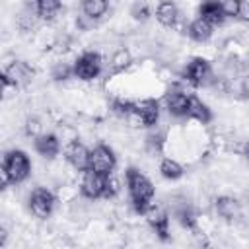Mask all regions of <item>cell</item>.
I'll return each instance as SVG.
<instances>
[{"mask_svg":"<svg viewBox=\"0 0 249 249\" xmlns=\"http://www.w3.org/2000/svg\"><path fill=\"white\" fill-rule=\"evenodd\" d=\"M128 196H130V206L136 214H144L148 206L152 204L154 198V183L136 167H128L124 173Z\"/></svg>","mask_w":249,"mask_h":249,"instance_id":"obj_1","label":"cell"},{"mask_svg":"<svg viewBox=\"0 0 249 249\" xmlns=\"http://www.w3.org/2000/svg\"><path fill=\"white\" fill-rule=\"evenodd\" d=\"M2 175H4V187L25 181L31 175L29 156L23 150H10L2 163Z\"/></svg>","mask_w":249,"mask_h":249,"instance_id":"obj_2","label":"cell"},{"mask_svg":"<svg viewBox=\"0 0 249 249\" xmlns=\"http://www.w3.org/2000/svg\"><path fill=\"white\" fill-rule=\"evenodd\" d=\"M214 68L212 64L202 58V56H195L187 62L185 70H183V78L187 84L195 86V88H200V86H210L212 80H214Z\"/></svg>","mask_w":249,"mask_h":249,"instance_id":"obj_3","label":"cell"},{"mask_svg":"<svg viewBox=\"0 0 249 249\" xmlns=\"http://www.w3.org/2000/svg\"><path fill=\"white\" fill-rule=\"evenodd\" d=\"M101 70H103V60L101 54L95 51H86L74 60V74L84 82L95 80L101 74Z\"/></svg>","mask_w":249,"mask_h":249,"instance_id":"obj_4","label":"cell"},{"mask_svg":"<svg viewBox=\"0 0 249 249\" xmlns=\"http://www.w3.org/2000/svg\"><path fill=\"white\" fill-rule=\"evenodd\" d=\"M56 206V196L47 187H37L29 195V210L37 218H49Z\"/></svg>","mask_w":249,"mask_h":249,"instance_id":"obj_5","label":"cell"},{"mask_svg":"<svg viewBox=\"0 0 249 249\" xmlns=\"http://www.w3.org/2000/svg\"><path fill=\"white\" fill-rule=\"evenodd\" d=\"M144 218L150 226V230L160 237V239H169V212L163 204H150L148 210L144 212Z\"/></svg>","mask_w":249,"mask_h":249,"instance_id":"obj_6","label":"cell"},{"mask_svg":"<svg viewBox=\"0 0 249 249\" xmlns=\"http://www.w3.org/2000/svg\"><path fill=\"white\" fill-rule=\"evenodd\" d=\"M105 181L107 175H101L93 169H86L80 181V193L88 200H97L105 196Z\"/></svg>","mask_w":249,"mask_h":249,"instance_id":"obj_7","label":"cell"},{"mask_svg":"<svg viewBox=\"0 0 249 249\" xmlns=\"http://www.w3.org/2000/svg\"><path fill=\"white\" fill-rule=\"evenodd\" d=\"M189 101H191V93H187L179 86H173L163 93V105L167 113L173 117H187Z\"/></svg>","mask_w":249,"mask_h":249,"instance_id":"obj_8","label":"cell"},{"mask_svg":"<svg viewBox=\"0 0 249 249\" xmlns=\"http://www.w3.org/2000/svg\"><path fill=\"white\" fill-rule=\"evenodd\" d=\"M115 165H117V156L115 152L105 146V144H99L91 150V156H89V169L101 173V175H109L115 171Z\"/></svg>","mask_w":249,"mask_h":249,"instance_id":"obj_9","label":"cell"},{"mask_svg":"<svg viewBox=\"0 0 249 249\" xmlns=\"http://www.w3.org/2000/svg\"><path fill=\"white\" fill-rule=\"evenodd\" d=\"M89 156H91V150H88L80 140H72L68 142V146L64 148V158L66 161L76 169V171H86L89 169Z\"/></svg>","mask_w":249,"mask_h":249,"instance_id":"obj_10","label":"cell"},{"mask_svg":"<svg viewBox=\"0 0 249 249\" xmlns=\"http://www.w3.org/2000/svg\"><path fill=\"white\" fill-rule=\"evenodd\" d=\"M31 74L33 72H31V68L25 62L14 60V62H10L4 68V72H2V84H10L14 88H19V86H23V84H27L31 80Z\"/></svg>","mask_w":249,"mask_h":249,"instance_id":"obj_11","label":"cell"},{"mask_svg":"<svg viewBox=\"0 0 249 249\" xmlns=\"http://www.w3.org/2000/svg\"><path fill=\"white\" fill-rule=\"evenodd\" d=\"M214 210L226 222H237L239 218H243V206H241V202L237 198H233V196H228V195L218 196L214 200Z\"/></svg>","mask_w":249,"mask_h":249,"instance_id":"obj_12","label":"cell"},{"mask_svg":"<svg viewBox=\"0 0 249 249\" xmlns=\"http://www.w3.org/2000/svg\"><path fill=\"white\" fill-rule=\"evenodd\" d=\"M33 148L39 156H43L47 160H53L60 152V140L53 132H41L39 136L33 138Z\"/></svg>","mask_w":249,"mask_h":249,"instance_id":"obj_13","label":"cell"},{"mask_svg":"<svg viewBox=\"0 0 249 249\" xmlns=\"http://www.w3.org/2000/svg\"><path fill=\"white\" fill-rule=\"evenodd\" d=\"M198 16L210 21L214 27L226 21V14L222 10V0H202L198 6Z\"/></svg>","mask_w":249,"mask_h":249,"instance_id":"obj_14","label":"cell"},{"mask_svg":"<svg viewBox=\"0 0 249 249\" xmlns=\"http://www.w3.org/2000/svg\"><path fill=\"white\" fill-rule=\"evenodd\" d=\"M181 14H179V8L175 2L171 0H161L156 8V19L163 25V27H175L177 21H179Z\"/></svg>","mask_w":249,"mask_h":249,"instance_id":"obj_15","label":"cell"},{"mask_svg":"<svg viewBox=\"0 0 249 249\" xmlns=\"http://www.w3.org/2000/svg\"><path fill=\"white\" fill-rule=\"evenodd\" d=\"M134 109H136V113L142 117V121L146 123V126L158 124V121H160V103H158L156 99L148 97V99L134 101Z\"/></svg>","mask_w":249,"mask_h":249,"instance_id":"obj_16","label":"cell"},{"mask_svg":"<svg viewBox=\"0 0 249 249\" xmlns=\"http://www.w3.org/2000/svg\"><path fill=\"white\" fill-rule=\"evenodd\" d=\"M187 33H189V37H191L193 41H196V43H206V41H210L212 35H214V25H212L210 21H206L204 18L198 16L196 19H193V21L189 23Z\"/></svg>","mask_w":249,"mask_h":249,"instance_id":"obj_17","label":"cell"},{"mask_svg":"<svg viewBox=\"0 0 249 249\" xmlns=\"http://www.w3.org/2000/svg\"><path fill=\"white\" fill-rule=\"evenodd\" d=\"M187 117L193 119V121H196V123H200V124H208L212 121V111H210V107L202 99H198L196 95H191Z\"/></svg>","mask_w":249,"mask_h":249,"instance_id":"obj_18","label":"cell"},{"mask_svg":"<svg viewBox=\"0 0 249 249\" xmlns=\"http://www.w3.org/2000/svg\"><path fill=\"white\" fill-rule=\"evenodd\" d=\"M62 10V0H35V12L39 19L53 21Z\"/></svg>","mask_w":249,"mask_h":249,"instance_id":"obj_19","label":"cell"},{"mask_svg":"<svg viewBox=\"0 0 249 249\" xmlns=\"http://www.w3.org/2000/svg\"><path fill=\"white\" fill-rule=\"evenodd\" d=\"M160 173H161V177H163V179L177 181V179H181V177H183L185 167H183L177 160H173V158H163V160L160 161Z\"/></svg>","mask_w":249,"mask_h":249,"instance_id":"obj_20","label":"cell"},{"mask_svg":"<svg viewBox=\"0 0 249 249\" xmlns=\"http://www.w3.org/2000/svg\"><path fill=\"white\" fill-rule=\"evenodd\" d=\"M109 10V0H82V14L91 19H101Z\"/></svg>","mask_w":249,"mask_h":249,"instance_id":"obj_21","label":"cell"},{"mask_svg":"<svg viewBox=\"0 0 249 249\" xmlns=\"http://www.w3.org/2000/svg\"><path fill=\"white\" fill-rule=\"evenodd\" d=\"M132 64V54L128 49H117L113 54H111V60H109V66L115 74L119 72H124L128 66Z\"/></svg>","mask_w":249,"mask_h":249,"instance_id":"obj_22","label":"cell"},{"mask_svg":"<svg viewBox=\"0 0 249 249\" xmlns=\"http://www.w3.org/2000/svg\"><path fill=\"white\" fill-rule=\"evenodd\" d=\"M163 144H165V134L158 128H152L148 132V136L144 138V146L150 154H160L163 150Z\"/></svg>","mask_w":249,"mask_h":249,"instance_id":"obj_23","label":"cell"},{"mask_svg":"<svg viewBox=\"0 0 249 249\" xmlns=\"http://www.w3.org/2000/svg\"><path fill=\"white\" fill-rule=\"evenodd\" d=\"M37 12H35V8H23L19 14H18V19H16V23H18V27L21 29V31H31L33 27H35V23H37Z\"/></svg>","mask_w":249,"mask_h":249,"instance_id":"obj_24","label":"cell"},{"mask_svg":"<svg viewBox=\"0 0 249 249\" xmlns=\"http://www.w3.org/2000/svg\"><path fill=\"white\" fill-rule=\"evenodd\" d=\"M51 76H53V80H56V82H66V80H70V78H76V74H74V64H70V62H54L53 64V68H51Z\"/></svg>","mask_w":249,"mask_h":249,"instance_id":"obj_25","label":"cell"},{"mask_svg":"<svg viewBox=\"0 0 249 249\" xmlns=\"http://www.w3.org/2000/svg\"><path fill=\"white\" fill-rule=\"evenodd\" d=\"M150 6H148V2L146 0H136L134 4H132V8H130V16L134 18V19H138V21H146L148 18H150Z\"/></svg>","mask_w":249,"mask_h":249,"instance_id":"obj_26","label":"cell"},{"mask_svg":"<svg viewBox=\"0 0 249 249\" xmlns=\"http://www.w3.org/2000/svg\"><path fill=\"white\" fill-rule=\"evenodd\" d=\"M119 191H121V181L113 173H109L107 181H105V196L103 198H115L119 195Z\"/></svg>","mask_w":249,"mask_h":249,"instance_id":"obj_27","label":"cell"},{"mask_svg":"<svg viewBox=\"0 0 249 249\" xmlns=\"http://www.w3.org/2000/svg\"><path fill=\"white\" fill-rule=\"evenodd\" d=\"M241 8V0H222V10L226 18H237Z\"/></svg>","mask_w":249,"mask_h":249,"instance_id":"obj_28","label":"cell"},{"mask_svg":"<svg viewBox=\"0 0 249 249\" xmlns=\"http://www.w3.org/2000/svg\"><path fill=\"white\" fill-rule=\"evenodd\" d=\"M25 134L27 136H39L41 134V121L39 119H35V117H29L27 121H25Z\"/></svg>","mask_w":249,"mask_h":249,"instance_id":"obj_29","label":"cell"},{"mask_svg":"<svg viewBox=\"0 0 249 249\" xmlns=\"http://www.w3.org/2000/svg\"><path fill=\"white\" fill-rule=\"evenodd\" d=\"M239 93H241L245 99H249V74L241 78V82H239Z\"/></svg>","mask_w":249,"mask_h":249,"instance_id":"obj_30","label":"cell"},{"mask_svg":"<svg viewBox=\"0 0 249 249\" xmlns=\"http://www.w3.org/2000/svg\"><path fill=\"white\" fill-rule=\"evenodd\" d=\"M239 19L249 21V0H241V8H239Z\"/></svg>","mask_w":249,"mask_h":249,"instance_id":"obj_31","label":"cell"},{"mask_svg":"<svg viewBox=\"0 0 249 249\" xmlns=\"http://www.w3.org/2000/svg\"><path fill=\"white\" fill-rule=\"evenodd\" d=\"M6 239H8V231L6 228H0V245H6Z\"/></svg>","mask_w":249,"mask_h":249,"instance_id":"obj_32","label":"cell"}]
</instances>
